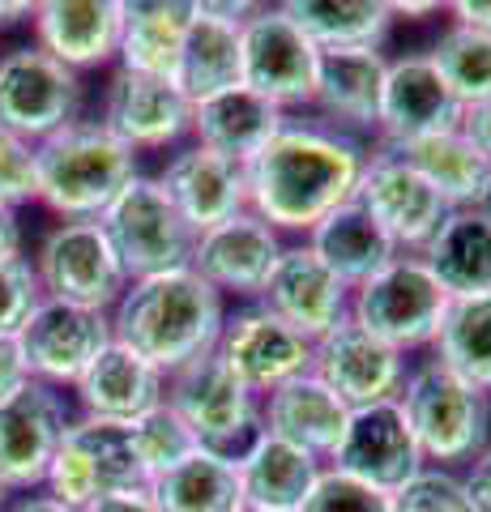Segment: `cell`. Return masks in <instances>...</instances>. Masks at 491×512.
Returning <instances> with one entry per match:
<instances>
[{
	"label": "cell",
	"instance_id": "cell-12",
	"mask_svg": "<svg viewBox=\"0 0 491 512\" xmlns=\"http://www.w3.org/2000/svg\"><path fill=\"white\" fill-rule=\"evenodd\" d=\"M22 346L30 380L52 384L60 393H73L94 359L112 346V312L77 308L65 299H39V308L26 316V325L13 333Z\"/></svg>",
	"mask_w": 491,
	"mask_h": 512
},
{
	"label": "cell",
	"instance_id": "cell-42",
	"mask_svg": "<svg viewBox=\"0 0 491 512\" xmlns=\"http://www.w3.org/2000/svg\"><path fill=\"white\" fill-rule=\"evenodd\" d=\"M299 512H389V495H380V491L325 466Z\"/></svg>",
	"mask_w": 491,
	"mask_h": 512
},
{
	"label": "cell",
	"instance_id": "cell-18",
	"mask_svg": "<svg viewBox=\"0 0 491 512\" xmlns=\"http://www.w3.org/2000/svg\"><path fill=\"white\" fill-rule=\"evenodd\" d=\"M329 470H338L355 483L372 487L380 495H393L398 487H406L427 461L415 444V431H410L406 414L398 402H380L368 410H351V423H346V436L334 448V457L325 461Z\"/></svg>",
	"mask_w": 491,
	"mask_h": 512
},
{
	"label": "cell",
	"instance_id": "cell-28",
	"mask_svg": "<svg viewBox=\"0 0 491 512\" xmlns=\"http://www.w3.org/2000/svg\"><path fill=\"white\" fill-rule=\"evenodd\" d=\"M419 256L449 299L491 295V205L449 210Z\"/></svg>",
	"mask_w": 491,
	"mask_h": 512
},
{
	"label": "cell",
	"instance_id": "cell-16",
	"mask_svg": "<svg viewBox=\"0 0 491 512\" xmlns=\"http://www.w3.org/2000/svg\"><path fill=\"white\" fill-rule=\"evenodd\" d=\"M312 372L351 410H368L402 397V384L410 376V355L385 346L346 316L325 338L312 342Z\"/></svg>",
	"mask_w": 491,
	"mask_h": 512
},
{
	"label": "cell",
	"instance_id": "cell-4",
	"mask_svg": "<svg viewBox=\"0 0 491 512\" xmlns=\"http://www.w3.org/2000/svg\"><path fill=\"white\" fill-rule=\"evenodd\" d=\"M398 406L427 466L457 470L491 440V393L453 376L432 355L410 363Z\"/></svg>",
	"mask_w": 491,
	"mask_h": 512
},
{
	"label": "cell",
	"instance_id": "cell-17",
	"mask_svg": "<svg viewBox=\"0 0 491 512\" xmlns=\"http://www.w3.org/2000/svg\"><path fill=\"white\" fill-rule=\"evenodd\" d=\"M462 103L453 99L445 77L427 52H406L389 60L385 90H380V120H376V146L398 150L410 141L453 133L462 128Z\"/></svg>",
	"mask_w": 491,
	"mask_h": 512
},
{
	"label": "cell",
	"instance_id": "cell-53",
	"mask_svg": "<svg viewBox=\"0 0 491 512\" xmlns=\"http://www.w3.org/2000/svg\"><path fill=\"white\" fill-rule=\"evenodd\" d=\"M240 512H261V508H240Z\"/></svg>",
	"mask_w": 491,
	"mask_h": 512
},
{
	"label": "cell",
	"instance_id": "cell-9",
	"mask_svg": "<svg viewBox=\"0 0 491 512\" xmlns=\"http://www.w3.org/2000/svg\"><path fill=\"white\" fill-rule=\"evenodd\" d=\"M30 265H35L47 299H65L77 308L112 312L120 295L129 291V274H124L103 222H56L39 239Z\"/></svg>",
	"mask_w": 491,
	"mask_h": 512
},
{
	"label": "cell",
	"instance_id": "cell-8",
	"mask_svg": "<svg viewBox=\"0 0 491 512\" xmlns=\"http://www.w3.org/2000/svg\"><path fill=\"white\" fill-rule=\"evenodd\" d=\"M133 487H150V483L137 461L129 423H107V419L77 414L56 448L52 466H47L43 495L82 512L90 500H99L107 491H133Z\"/></svg>",
	"mask_w": 491,
	"mask_h": 512
},
{
	"label": "cell",
	"instance_id": "cell-33",
	"mask_svg": "<svg viewBox=\"0 0 491 512\" xmlns=\"http://www.w3.org/2000/svg\"><path fill=\"white\" fill-rule=\"evenodd\" d=\"M308 248L321 256V261L334 269V274L351 286V291L398 256L393 239L376 227L372 214L363 210L359 201H346L325 222H316L312 235H308Z\"/></svg>",
	"mask_w": 491,
	"mask_h": 512
},
{
	"label": "cell",
	"instance_id": "cell-13",
	"mask_svg": "<svg viewBox=\"0 0 491 512\" xmlns=\"http://www.w3.org/2000/svg\"><path fill=\"white\" fill-rule=\"evenodd\" d=\"M73 419L77 410L69 393L39 380H26L18 393L0 397V483L9 487V495L43 491L47 466Z\"/></svg>",
	"mask_w": 491,
	"mask_h": 512
},
{
	"label": "cell",
	"instance_id": "cell-29",
	"mask_svg": "<svg viewBox=\"0 0 491 512\" xmlns=\"http://www.w3.org/2000/svg\"><path fill=\"white\" fill-rule=\"evenodd\" d=\"M235 470H240V491H244V508H261V512H299L308 500V491L316 487L325 461L304 453L287 440L257 431L240 457H235Z\"/></svg>",
	"mask_w": 491,
	"mask_h": 512
},
{
	"label": "cell",
	"instance_id": "cell-26",
	"mask_svg": "<svg viewBox=\"0 0 491 512\" xmlns=\"http://www.w3.org/2000/svg\"><path fill=\"white\" fill-rule=\"evenodd\" d=\"M346 423H351V406L316 372L295 376L261 397V431L304 448L321 461L334 457V448L346 436Z\"/></svg>",
	"mask_w": 491,
	"mask_h": 512
},
{
	"label": "cell",
	"instance_id": "cell-52",
	"mask_svg": "<svg viewBox=\"0 0 491 512\" xmlns=\"http://www.w3.org/2000/svg\"><path fill=\"white\" fill-rule=\"evenodd\" d=\"M5 508H9V487L0 483V512H5Z\"/></svg>",
	"mask_w": 491,
	"mask_h": 512
},
{
	"label": "cell",
	"instance_id": "cell-23",
	"mask_svg": "<svg viewBox=\"0 0 491 512\" xmlns=\"http://www.w3.org/2000/svg\"><path fill=\"white\" fill-rule=\"evenodd\" d=\"M158 184L167 188V197L176 201V210L197 235L248 210L244 163L205 150L197 141H184L180 150L167 154L163 171H158Z\"/></svg>",
	"mask_w": 491,
	"mask_h": 512
},
{
	"label": "cell",
	"instance_id": "cell-39",
	"mask_svg": "<svg viewBox=\"0 0 491 512\" xmlns=\"http://www.w3.org/2000/svg\"><path fill=\"white\" fill-rule=\"evenodd\" d=\"M389 512H474L457 470L423 466L406 487L389 495Z\"/></svg>",
	"mask_w": 491,
	"mask_h": 512
},
{
	"label": "cell",
	"instance_id": "cell-49",
	"mask_svg": "<svg viewBox=\"0 0 491 512\" xmlns=\"http://www.w3.org/2000/svg\"><path fill=\"white\" fill-rule=\"evenodd\" d=\"M389 9H393V22L398 18H410V22H423V18H436V13H445V5L440 0H389Z\"/></svg>",
	"mask_w": 491,
	"mask_h": 512
},
{
	"label": "cell",
	"instance_id": "cell-15",
	"mask_svg": "<svg viewBox=\"0 0 491 512\" xmlns=\"http://www.w3.org/2000/svg\"><path fill=\"white\" fill-rule=\"evenodd\" d=\"M355 201L372 214V222L393 239L398 252H423V244L436 235L440 218L449 214V205L436 197V188L398 150L385 146H372Z\"/></svg>",
	"mask_w": 491,
	"mask_h": 512
},
{
	"label": "cell",
	"instance_id": "cell-11",
	"mask_svg": "<svg viewBox=\"0 0 491 512\" xmlns=\"http://www.w3.org/2000/svg\"><path fill=\"white\" fill-rule=\"evenodd\" d=\"M82 73L65 69L56 56H47L43 47H9L0 56V128L26 137L30 146H39L65 124L82 120Z\"/></svg>",
	"mask_w": 491,
	"mask_h": 512
},
{
	"label": "cell",
	"instance_id": "cell-37",
	"mask_svg": "<svg viewBox=\"0 0 491 512\" xmlns=\"http://www.w3.org/2000/svg\"><path fill=\"white\" fill-rule=\"evenodd\" d=\"M427 56L462 107H479L491 99V35L445 22Z\"/></svg>",
	"mask_w": 491,
	"mask_h": 512
},
{
	"label": "cell",
	"instance_id": "cell-3",
	"mask_svg": "<svg viewBox=\"0 0 491 512\" xmlns=\"http://www.w3.org/2000/svg\"><path fill=\"white\" fill-rule=\"evenodd\" d=\"M39 201L60 222H99L141 167L137 154L99 120H73L35 146Z\"/></svg>",
	"mask_w": 491,
	"mask_h": 512
},
{
	"label": "cell",
	"instance_id": "cell-35",
	"mask_svg": "<svg viewBox=\"0 0 491 512\" xmlns=\"http://www.w3.org/2000/svg\"><path fill=\"white\" fill-rule=\"evenodd\" d=\"M150 495L158 512H240L244 491H240V470L235 461L214 453V448H197L180 466L158 474L150 483Z\"/></svg>",
	"mask_w": 491,
	"mask_h": 512
},
{
	"label": "cell",
	"instance_id": "cell-1",
	"mask_svg": "<svg viewBox=\"0 0 491 512\" xmlns=\"http://www.w3.org/2000/svg\"><path fill=\"white\" fill-rule=\"evenodd\" d=\"M368 154L372 146L363 137L338 133L316 116H291L244 163L248 210L265 218L282 239H308L316 222L355 201Z\"/></svg>",
	"mask_w": 491,
	"mask_h": 512
},
{
	"label": "cell",
	"instance_id": "cell-19",
	"mask_svg": "<svg viewBox=\"0 0 491 512\" xmlns=\"http://www.w3.org/2000/svg\"><path fill=\"white\" fill-rule=\"evenodd\" d=\"M282 248H287V239L269 227L265 218L244 210V214H235V218L197 235L188 269H193L201 282H210L223 299L257 303Z\"/></svg>",
	"mask_w": 491,
	"mask_h": 512
},
{
	"label": "cell",
	"instance_id": "cell-44",
	"mask_svg": "<svg viewBox=\"0 0 491 512\" xmlns=\"http://www.w3.org/2000/svg\"><path fill=\"white\" fill-rule=\"evenodd\" d=\"M26 380H30V372H26V359H22L18 338H13V333H0V397L18 393Z\"/></svg>",
	"mask_w": 491,
	"mask_h": 512
},
{
	"label": "cell",
	"instance_id": "cell-14",
	"mask_svg": "<svg viewBox=\"0 0 491 512\" xmlns=\"http://www.w3.org/2000/svg\"><path fill=\"white\" fill-rule=\"evenodd\" d=\"M99 120L107 133H116L133 154L146 150H180L193 137V99L171 77H146L116 69L107 73Z\"/></svg>",
	"mask_w": 491,
	"mask_h": 512
},
{
	"label": "cell",
	"instance_id": "cell-47",
	"mask_svg": "<svg viewBox=\"0 0 491 512\" xmlns=\"http://www.w3.org/2000/svg\"><path fill=\"white\" fill-rule=\"evenodd\" d=\"M462 133L491 158V99L479 103V107H466V111H462Z\"/></svg>",
	"mask_w": 491,
	"mask_h": 512
},
{
	"label": "cell",
	"instance_id": "cell-41",
	"mask_svg": "<svg viewBox=\"0 0 491 512\" xmlns=\"http://www.w3.org/2000/svg\"><path fill=\"white\" fill-rule=\"evenodd\" d=\"M39 299H43V286L26 252L0 261V333H18L26 325V316L39 308Z\"/></svg>",
	"mask_w": 491,
	"mask_h": 512
},
{
	"label": "cell",
	"instance_id": "cell-7",
	"mask_svg": "<svg viewBox=\"0 0 491 512\" xmlns=\"http://www.w3.org/2000/svg\"><path fill=\"white\" fill-rule=\"evenodd\" d=\"M167 406L188 423L201 448L240 457L261 431V397L223 363L218 350L167 376Z\"/></svg>",
	"mask_w": 491,
	"mask_h": 512
},
{
	"label": "cell",
	"instance_id": "cell-40",
	"mask_svg": "<svg viewBox=\"0 0 491 512\" xmlns=\"http://www.w3.org/2000/svg\"><path fill=\"white\" fill-rule=\"evenodd\" d=\"M39 201V158L26 137L0 128V205L22 210Z\"/></svg>",
	"mask_w": 491,
	"mask_h": 512
},
{
	"label": "cell",
	"instance_id": "cell-25",
	"mask_svg": "<svg viewBox=\"0 0 491 512\" xmlns=\"http://www.w3.org/2000/svg\"><path fill=\"white\" fill-rule=\"evenodd\" d=\"M389 56L380 47H355V52H321L316 73L312 116L351 137H376L380 90H385Z\"/></svg>",
	"mask_w": 491,
	"mask_h": 512
},
{
	"label": "cell",
	"instance_id": "cell-38",
	"mask_svg": "<svg viewBox=\"0 0 491 512\" xmlns=\"http://www.w3.org/2000/svg\"><path fill=\"white\" fill-rule=\"evenodd\" d=\"M129 431H133L137 461H141V470H146V483H154L158 474H167L171 466H180L184 457H193L201 448L197 436L188 431V423L167 402L146 410L141 419H133Z\"/></svg>",
	"mask_w": 491,
	"mask_h": 512
},
{
	"label": "cell",
	"instance_id": "cell-43",
	"mask_svg": "<svg viewBox=\"0 0 491 512\" xmlns=\"http://www.w3.org/2000/svg\"><path fill=\"white\" fill-rule=\"evenodd\" d=\"M462 487L470 495L474 512H491V440L462 466Z\"/></svg>",
	"mask_w": 491,
	"mask_h": 512
},
{
	"label": "cell",
	"instance_id": "cell-46",
	"mask_svg": "<svg viewBox=\"0 0 491 512\" xmlns=\"http://www.w3.org/2000/svg\"><path fill=\"white\" fill-rule=\"evenodd\" d=\"M445 13L457 26H470V30L491 35V0H453V5H445Z\"/></svg>",
	"mask_w": 491,
	"mask_h": 512
},
{
	"label": "cell",
	"instance_id": "cell-45",
	"mask_svg": "<svg viewBox=\"0 0 491 512\" xmlns=\"http://www.w3.org/2000/svg\"><path fill=\"white\" fill-rule=\"evenodd\" d=\"M82 512H158L150 487H133V491H107L99 500H90Z\"/></svg>",
	"mask_w": 491,
	"mask_h": 512
},
{
	"label": "cell",
	"instance_id": "cell-22",
	"mask_svg": "<svg viewBox=\"0 0 491 512\" xmlns=\"http://www.w3.org/2000/svg\"><path fill=\"white\" fill-rule=\"evenodd\" d=\"M35 47L73 73L107 69L120 56L124 0H35Z\"/></svg>",
	"mask_w": 491,
	"mask_h": 512
},
{
	"label": "cell",
	"instance_id": "cell-5",
	"mask_svg": "<svg viewBox=\"0 0 491 512\" xmlns=\"http://www.w3.org/2000/svg\"><path fill=\"white\" fill-rule=\"evenodd\" d=\"M445 286L432 278L419 252H398L385 269H376L368 282L351 291V316L359 329L385 346L402 350V355H419V350L436 346V333L449 316Z\"/></svg>",
	"mask_w": 491,
	"mask_h": 512
},
{
	"label": "cell",
	"instance_id": "cell-31",
	"mask_svg": "<svg viewBox=\"0 0 491 512\" xmlns=\"http://www.w3.org/2000/svg\"><path fill=\"white\" fill-rule=\"evenodd\" d=\"M197 0H124V30L116 64L129 73L171 77L184 52V35L193 26Z\"/></svg>",
	"mask_w": 491,
	"mask_h": 512
},
{
	"label": "cell",
	"instance_id": "cell-50",
	"mask_svg": "<svg viewBox=\"0 0 491 512\" xmlns=\"http://www.w3.org/2000/svg\"><path fill=\"white\" fill-rule=\"evenodd\" d=\"M5 512H73V508H65V504H56L52 495H43V491H30V495H18Z\"/></svg>",
	"mask_w": 491,
	"mask_h": 512
},
{
	"label": "cell",
	"instance_id": "cell-2",
	"mask_svg": "<svg viewBox=\"0 0 491 512\" xmlns=\"http://www.w3.org/2000/svg\"><path fill=\"white\" fill-rule=\"evenodd\" d=\"M223 320L227 299L193 269H176L129 282V291L112 308V338L171 376L184 363L210 355L223 338Z\"/></svg>",
	"mask_w": 491,
	"mask_h": 512
},
{
	"label": "cell",
	"instance_id": "cell-36",
	"mask_svg": "<svg viewBox=\"0 0 491 512\" xmlns=\"http://www.w3.org/2000/svg\"><path fill=\"white\" fill-rule=\"evenodd\" d=\"M427 355L474 389L491 393V295L453 299L445 325L436 333V346Z\"/></svg>",
	"mask_w": 491,
	"mask_h": 512
},
{
	"label": "cell",
	"instance_id": "cell-30",
	"mask_svg": "<svg viewBox=\"0 0 491 512\" xmlns=\"http://www.w3.org/2000/svg\"><path fill=\"white\" fill-rule=\"evenodd\" d=\"M287 120H291L287 111L274 107L265 94L248 86H231L223 94L193 103V137L188 141H197V146L223 158H235V163H248Z\"/></svg>",
	"mask_w": 491,
	"mask_h": 512
},
{
	"label": "cell",
	"instance_id": "cell-24",
	"mask_svg": "<svg viewBox=\"0 0 491 512\" xmlns=\"http://www.w3.org/2000/svg\"><path fill=\"white\" fill-rule=\"evenodd\" d=\"M252 0H197L193 26L184 35V52L176 64V86L193 103L223 94L240 82V26L252 18Z\"/></svg>",
	"mask_w": 491,
	"mask_h": 512
},
{
	"label": "cell",
	"instance_id": "cell-32",
	"mask_svg": "<svg viewBox=\"0 0 491 512\" xmlns=\"http://www.w3.org/2000/svg\"><path fill=\"white\" fill-rule=\"evenodd\" d=\"M398 154L436 188V197L449 210L491 205V158L474 146L462 128L410 141V146H398Z\"/></svg>",
	"mask_w": 491,
	"mask_h": 512
},
{
	"label": "cell",
	"instance_id": "cell-6",
	"mask_svg": "<svg viewBox=\"0 0 491 512\" xmlns=\"http://www.w3.org/2000/svg\"><path fill=\"white\" fill-rule=\"evenodd\" d=\"M99 222H103L107 239H112L129 282L176 274V269H188V261H193L197 231L184 222L176 201L158 184V175H137V180L107 205V214Z\"/></svg>",
	"mask_w": 491,
	"mask_h": 512
},
{
	"label": "cell",
	"instance_id": "cell-34",
	"mask_svg": "<svg viewBox=\"0 0 491 512\" xmlns=\"http://www.w3.org/2000/svg\"><path fill=\"white\" fill-rule=\"evenodd\" d=\"M282 13L312 39L316 52L385 47L393 30L389 0H282Z\"/></svg>",
	"mask_w": 491,
	"mask_h": 512
},
{
	"label": "cell",
	"instance_id": "cell-10",
	"mask_svg": "<svg viewBox=\"0 0 491 512\" xmlns=\"http://www.w3.org/2000/svg\"><path fill=\"white\" fill-rule=\"evenodd\" d=\"M316 73H321V52L299 30L282 5H257L252 18L240 26V82L265 94L274 107L312 111Z\"/></svg>",
	"mask_w": 491,
	"mask_h": 512
},
{
	"label": "cell",
	"instance_id": "cell-27",
	"mask_svg": "<svg viewBox=\"0 0 491 512\" xmlns=\"http://www.w3.org/2000/svg\"><path fill=\"white\" fill-rule=\"evenodd\" d=\"M163 402H167V376L154 363L141 359L137 350L120 346L116 338L73 389L77 414L107 419V423H133Z\"/></svg>",
	"mask_w": 491,
	"mask_h": 512
},
{
	"label": "cell",
	"instance_id": "cell-51",
	"mask_svg": "<svg viewBox=\"0 0 491 512\" xmlns=\"http://www.w3.org/2000/svg\"><path fill=\"white\" fill-rule=\"evenodd\" d=\"M35 18V0H0V30L22 26Z\"/></svg>",
	"mask_w": 491,
	"mask_h": 512
},
{
	"label": "cell",
	"instance_id": "cell-21",
	"mask_svg": "<svg viewBox=\"0 0 491 512\" xmlns=\"http://www.w3.org/2000/svg\"><path fill=\"white\" fill-rule=\"evenodd\" d=\"M257 303L274 312L282 325H291L299 338L316 342L338 320H346V312H351V286L308 248V239H295V244L282 248Z\"/></svg>",
	"mask_w": 491,
	"mask_h": 512
},
{
	"label": "cell",
	"instance_id": "cell-20",
	"mask_svg": "<svg viewBox=\"0 0 491 512\" xmlns=\"http://www.w3.org/2000/svg\"><path fill=\"white\" fill-rule=\"evenodd\" d=\"M214 350L257 397L274 393L278 384H287L295 376L312 372V342L299 338L291 325H282V320L269 308H261V303L227 308L223 338H218Z\"/></svg>",
	"mask_w": 491,
	"mask_h": 512
},
{
	"label": "cell",
	"instance_id": "cell-48",
	"mask_svg": "<svg viewBox=\"0 0 491 512\" xmlns=\"http://www.w3.org/2000/svg\"><path fill=\"white\" fill-rule=\"evenodd\" d=\"M9 256H22V222H18V210L0 205V261Z\"/></svg>",
	"mask_w": 491,
	"mask_h": 512
}]
</instances>
